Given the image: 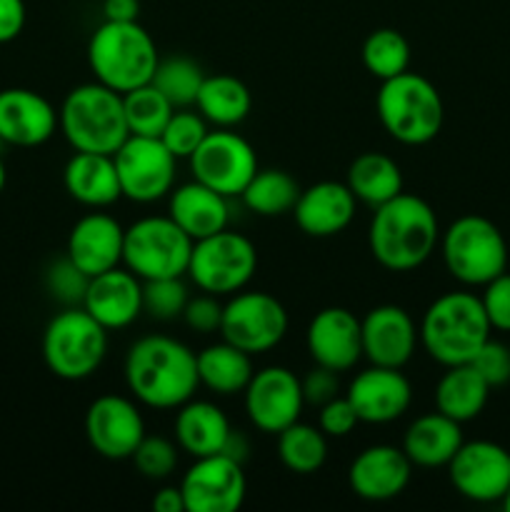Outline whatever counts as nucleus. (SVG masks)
Wrapping results in <instances>:
<instances>
[{"mask_svg": "<svg viewBox=\"0 0 510 512\" xmlns=\"http://www.w3.org/2000/svg\"><path fill=\"white\" fill-rule=\"evenodd\" d=\"M123 373L135 400L155 410H178L200 388L195 353L168 335L135 340L125 355Z\"/></svg>", "mask_w": 510, "mask_h": 512, "instance_id": "nucleus-1", "label": "nucleus"}, {"mask_svg": "<svg viewBox=\"0 0 510 512\" xmlns=\"http://www.w3.org/2000/svg\"><path fill=\"white\" fill-rule=\"evenodd\" d=\"M438 243V215L428 200L413 193H400L375 208L368 245L373 258L390 273L420 268L435 253Z\"/></svg>", "mask_w": 510, "mask_h": 512, "instance_id": "nucleus-2", "label": "nucleus"}, {"mask_svg": "<svg viewBox=\"0 0 510 512\" xmlns=\"http://www.w3.org/2000/svg\"><path fill=\"white\" fill-rule=\"evenodd\" d=\"M483 303L473 293H445L435 298L420 320V345L443 368L465 365L490 338Z\"/></svg>", "mask_w": 510, "mask_h": 512, "instance_id": "nucleus-3", "label": "nucleus"}, {"mask_svg": "<svg viewBox=\"0 0 510 512\" xmlns=\"http://www.w3.org/2000/svg\"><path fill=\"white\" fill-rule=\"evenodd\" d=\"M88 63L98 83L125 95L153 80L160 55L155 40L138 20H105L90 35Z\"/></svg>", "mask_w": 510, "mask_h": 512, "instance_id": "nucleus-4", "label": "nucleus"}, {"mask_svg": "<svg viewBox=\"0 0 510 512\" xmlns=\"http://www.w3.org/2000/svg\"><path fill=\"white\" fill-rule=\"evenodd\" d=\"M58 128L78 153L113 155L128 140L123 93L103 83H85L65 95Z\"/></svg>", "mask_w": 510, "mask_h": 512, "instance_id": "nucleus-5", "label": "nucleus"}, {"mask_svg": "<svg viewBox=\"0 0 510 512\" xmlns=\"http://www.w3.org/2000/svg\"><path fill=\"white\" fill-rule=\"evenodd\" d=\"M375 110L385 133L403 145H425L438 138L445 120V105L438 88L420 73L380 80Z\"/></svg>", "mask_w": 510, "mask_h": 512, "instance_id": "nucleus-6", "label": "nucleus"}, {"mask_svg": "<svg viewBox=\"0 0 510 512\" xmlns=\"http://www.w3.org/2000/svg\"><path fill=\"white\" fill-rule=\"evenodd\" d=\"M108 355V330L83 308H65L43 333V360L60 380H85L103 365Z\"/></svg>", "mask_w": 510, "mask_h": 512, "instance_id": "nucleus-7", "label": "nucleus"}, {"mask_svg": "<svg viewBox=\"0 0 510 512\" xmlns=\"http://www.w3.org/2000/svg\"><path fill=\"white\" fill-rule=\"evenodd\" d=\"M448 273L463 285H485L508 268V243L493 220L463 215L440 235Z\"/></svg>", "mask_w": 510, "mask_h": 512, "instance_id": "nucleus-8", "label": "nucleus"}, {"mask_svg": "<svg viewBox=\"0 0 510 512\" xmlns=\"http://www.w3.org/2000/svg\"><path fill=\"white\" fill-rule=\"evenodd\" d=\"M193 240L170 215H148L125 228L123 263L140 280L183 278Z\"/></svg>", "mask_w": 510, "mask_h": 512, "instance_id": "nucleus-9", "label": "nucleus"}, {"mask_svg": "<svg viewBox=\"0 0 510 512\" xmlns=\"http://www.w3.org/2000/svg\"><path fill=\"white\" fill-rule=\"evenodd\" d=\"M258 250L253 240L233 230H220L193 243L188 275L203 293L235 295L253 280Z\"/></svg>", "mask_w": 510, "mask_h": 512, "instance_id": "nucleus-10", "label": "nucleus"}, {"mask_svg": "<svg viewBox=\"0 0 510 512\" xmlns=\"http://www.w3.org/2000/svg\"><path fill=\"white\" fill-rule=\"evenodd\" d=\"M285 333H288V313L283 303L270 293L240 290L223 305L220 335L245 353H268L283 343Z\"/></svg>", "mask_w": 510, "mask_h": 512, "instance_id": "nucleus-11", "label": "nucleus"}, {"mask_svg": "<svg viewBox=\"0 0 510 512\" xmlns=\"http://www.w3.org/2000/svg\"><path fill=\"white\" fill-rule=\"evenodd\" d=\"M188 160L193 178L225 198H240L245 185L260 170L253 145L228 128H218L205 135Z\"/></svg>", "mask_w": 510, "mask_h": 512, "instance_id": "nucleus-12", "label": "nucleus"}, {"mask_svg": "<svg viewBox=\"0 0 510 512\" xmlns=\"http://www.w3.org/2000/svg\"><path fill=\"white\" fill-rule=\"evenodd\" d=\"M123 198L133 203H155L175 188V158L160 138L128 135L113 153Z\"/></svg>", "mask_w": 510, "mask_h": 512, "instance_id": "nucleus-13", "label": "nucleus"}, {"mask_svg": "<svg viewBox=\"0 0 510 512\" xmlns=\"http://www.w3.org/2000/svg\"><path fill=\"white\" fill-rule=\"evenodd\" d=\"M303 383L283 365L255 370L245 388V413L260 433L278 435L303 415Z\"/></svg>", "mask_w": 510, "mask_h": 512, "instance_id": "nucleus-14", "label": "nucleus"}, {"mask_svg": "<svg viewBox=\"0 0 510 512\" xmlns=\"http://www.w3.org/2000/svg\"><path fill=\"white\" fill-rule=\"evenodd\" d=\"M185 512H235L243 505L248 483L243 465L228 455H205L185 470L180 480Z\"/></svg>", "mask_w": 510, "mask_h": 512, "instance_id": "nucleus-15", "label": "nucleus"}, {"mask_svg": "<svg viewBox=\"0 0 510 512\" xmlns=\"http://www.w3.org/2000/svg\"><path fill=\"white\" fill-rule=\"evenodd\" d=\"M450 483L473 503H498L510 490V455L490 440L460 445L448 463Z\"/></svg>", "mask_w": 510, "mask_h": 512, "instance_id": "nucleus-16", "label": "nucleus"}, {"mask_svg": "<svg viewBox=\"0 0 510 512\" xmlns=\"http://www.w3.org/2000/svg\"><path fill=\"white\" fill-rule=\"evenodd\" d=\"M85 438L100 458L128 460L145 438V420L133 400L100 395L85 413Z\"/></svg>", "mask_w": 510, "mask_h": 512, "instance_id": "nucleus-17", "label": "nucleus"}, {"mask_svg": "<svg viewBox=\"0 0 510 512\" xmlns=\"http://www.w3.org/2000/svg\"><path fill=\"white\" fill-rule=\"evenodd\" d=\"M363 358L380 368H400L410 363L415 345L420 343L418 328L410 313L400 305H378L360 320Z\"/></svg>", "mask_w": 510, "mask_h": 512, "instance_id": "nucleus-18", "label": "nucleus"}, {"mask_svg": "<svg viewBox=\"0 0 510 512\" xmlns=\"http://www.w3.org/2000/svg\"><path fill=\"white\" fill-rule=\"evenodd\" d=\"M345 398L353 403L360 423L385 425L408 413L413 403V385L400 373V368L370 365L368 370L355 375Z\"/></svg>", "mask_w": 510, "mask_h": 512, "instance_id": "nucleus-19", "label": "nucleus"}, {"mask_svg": "<svg viewBox=\"0 0 510 512\" xmlns=\"http://www.w3.org/2000/svg\"><path fill=\"white\" fill-rule=\"evenodd\" d=\"M305 345L315 365L345 373L363 358V335L360 318L348 308H323L313 315L305 333Z\"/></svg>", "mask_w": 510, "mask_h": 512, "instance_id": "nucleus-20", "label": "nucleus"}, {"mask_svg": "<svg viewBox=\"0 0 510 512\" xmlns=\"http://www.w3.org/2000/svg\"><path fill=\"white\" fill-rule=\"evenodd\" d=\"M410 478L413 463L405 450L385 443L360 450L348 470L350 490L368 503H388L398 498L410 485Z\"/></svg>", "mask_w": 510, "mask_h": 512, "instance_id": "nucleus-21", "label": "nucleus"}, {"mask_svg": "<svg viewBox=\"0 0 510 512\" xmlns=\"http://www.w3.org/2000/svg\"><path fill=\"white\" fill-rule=\"evenodd\" d=\"M58 128V110L48 98L28 88L0 90V143L38 148Z\"/></svg>", "mask_w": 510, "mask_h": 512, "instance_id": "nucleus-22", "label": "nucleus"}, {"mask_svg": "<svg viewBox=\"0 0 510 512\" xmlns=\"http://www.w3.org/2000/svg\"><path fill=\"white\" fill-rule=\"evenodd\" d=\"M83 308L105 330H123L143 313V280L128 268H113L93 275Z\"/></svg>", "mask_w": 510, "mask_h": 512, "instance_id": "nucleus-23", "label": "nucleus"}, {"mask_svg": "<svg viewBox=\"0 0 510 512\" xmlns=\"http://www.w3.org/2000/svg\"><path fill=\"white\" fill-rule=\"evenodd\" d=\"M123 243L125 228L113 215L88 213L70 230L65 255L93 278L123 263Z\"/></svg>", "mask_w": 510, "mask_h": 512, "instance_id": "nucleus-24", "label": "nucleus"}, {"mask_svg": "<svg viewBox=\"0 0 510 512\" xmlns=\"http://www.w3.org/2000/svg\"><path fill=\"white\" fill-rule=\"evenodd\" d=\"M355 195L345 183L320 180L300 190L293 215L298 228L310 238H333L340 235L355 218Z\"/></svg>", "mask_w": 510, "mask_h": 512, "instance_id": "nucleus-25", "label": "nucleus"}, {"mask_svg": "<svg viewBox=\"0 0 510 512\" xmlns=\"http://www.w3.org/2000/svg\"><path fill=\"white\" fill-rule=\"evenodd\" d=\"M168 215L190 235V240H203L208 235L228 228V198L193 178V183L170 190Z\"/></svg>", "mask_w": 510, "mask_h": 512, "instance_id": "nucleus-26", "label": "nucleus"}, {"mask_svg": "<svg viewBox=\"0 0 510 512\" xmlns=\"http://www.w3.org/2000/svg\"><path fill=\"white\" fill-rule=\"evenodd\" d=\"M63 183L70 198L85 208H108L123 198L113 155L75 150L73 158L65 163Z\"/></svg>", "mask_w": 510, "mask_h": 512, "instance_id": "nucleus-27", "label": "nucleus"}, {"mask_svg": "<svg viewBox=\"0 0 510 512\" xmlns=\"http://www.w3.org/2000/svg\"><path fill=\"white\" fill-rule=\"evenodd\" d=\"M458 420L443 413H428L408 425L403 438V450L410 463L418 468H448L453 455L463 445Z\"/></svg>", "mask_w": 510, "mask_h": 512, "instance_id": "nucleus-28", "label": "nucleus"}, {"mask_svg": "<svg viewBox=\"0 0 510 512\" xmlns=\"http://www.w3.org/2000/svg\"><path fill=\"white\" fill-rule=\"evenodd\" d=\"M230 430L233 428L225 413L210 400L190 398L188 403L180 405L175 415V443L190 458L218 455Z\"/></svg>", "mask_w": 510, "mask_h": 512, "instance_id": "nucleus-29", "label": "nucleus"}, {"mask_svg": "<svg viewBox=\"0 0 510 512\" xmlns=\"http://www.w3.org/2000/svg\"><path fill=\"white\" fill-rule=\"evenodd\" d=\"M490 385L485 383L483 375L470 363L453 365L445 370L443 378L435 388V408L438 413L458 420L460 425L475 420L488 405Z\"/></svg>", "mask_w": 510, "mask_h": 512, "instance_id": "nucleus-30", "label": "nucleus"}, {"mask_svg": "<svg viewBox=\"0 0 510 512\" xmlns=\"http://www.w3.org/2000/svg\"><path fill=\"white\" fill-rule=\"evenodd\" d=\"M198 358L200 385L215 395L245 393L250 378H253V355L235 348L233 343L223 340L195 353Z\"/></svg>", "mask_w": 510, "mask_h": 512, "instance_id": "nucleus-31", "label": "nucleus"}, {"mask_svg": "<svg viewBox=\"0 0 510 512\" xmlns=\"http://www.w3.org/2000/svg\"><path fill=\"white\" fill-rule=\"evenodd\" d=\"M345 185L355 195V200L375 210L403 193V173L390 155L363 153L350 163Z\"/></svg>", "mask_w": 510, "mask_h": 512, "instance_id": "nucleus-32", "label": "nucleus"}, {"mask_svg": "<svg viewBox=\"0 0 510 512\" xmlns=\"http://www.w3.org/2000/svg\"><path fill=\"white\" fill-rule=\"evenodd\" d=\"M195 108L215 128H233L248 118L250 108H253V95H250L248 85L235 75H205Z\"/></svg>", "mask_w": 510, "mask_h": 512, "instance_id": "nucleus-33", "label": "nucleus"}, {"mask_svg": "<svg viewBox=\"0 0 510 512\" xmlns=\"http://www.w3.org/2000/svg\"><path fill=\"white\" fill-rule=\"evenodd\" d=\"M298 180L290 173L278 168L258 170L243 190V203L260 218H280L285 213H293L295 203L300 198Z\"/></svg>", "mask_w": 510, "mask_h": 512, "instance_id": "nucleus-34", "label": "nucleus"}, {"mask_svg": "<svg viewBox=\"0 0 510 512\" xmlns=\"http://www.w3.org/2000/svg\"><path fill=\"white\" fill-rule=\"evenodd\" d=\"M278 458L295 475L318 473L328 460V435L298 420L278 433Z\"/></svg>", "mask_w": 510, "mask_h": 512, "instance_id": "nucleus-35", "label": "nucleus"}, {"mask_svg": "<svg viewBox=\"0 0 510 512\" xmlns=\"http://www.w3.org/2000/svg\"><path fill=\"white\" fill-rule=\"evenodd\" d=\"M123 105L130 135H145V138H160L175 113L173 103L153 83L125 93Z\"/></svg>", "mask_w": 510, "mask_h": 512, "instance_id": "nucleus-36", "label": "nucleus"}, {"mask_svg": "<svg viewBox=\"0 0 510 512\" xmlns=\"http://www.w3.org/2000/svg\"><path fill=\"white\" fill-rule=\"evenodd\" d=\"M363 65L373 78H395L410 68V43L395 28L373 30L363 43Z\"/></svg>", "mask_w": 510, "mask_h": 512, "instance_id": "nucleus-37", "label": "nucleus"}, {"mask_svg": "<svg viewBox=\"0 0 510 512\" xmlns=\"http://www.w3.org/2000/svg\"><path fill=\"white\" fill-rule=\"evenodd\" d=\"M203 80V68H200L193 58L173 55V58L160 60L150 83L173 103L175 110H180L195 105Z\"/></svg>", "mask_w": 510, "mask_h": 512, "instance_id": "nucleus-38", "label": "nucleus"}, {"mask_svg": "<svg viewBox=\"0 0 510 512\" xmlns=\"http://www.w3.org/2000/svg\"><path fill=\"white\" fill-rule=\"evenodd\" d=\"M188 300L190 295L183 278H158L143 283V313H148L153 320H160V323L183 318Z\"/></svg>", "mask_w": 510, "mask_h": 512, "instance_id": "nucleus-39", "label": "nucleus"}, {"mask_svg": "<svg viewBox=\"0 0 510 512\" xmlns=\"http://www.w3.org/2000/svg\"><path fill=\"white\" fill-rule=\"evenodd\" d=\"M208 133H210L208 120H205L203 115L193 113V110L188 108H180L175 110L173 118L168 120L160 140H163L165 148L180 160V158H190Z\"/></svg>", "mask_w": 510, "mask_h": 512, "instance_id": "nucleus-40", "label": "nucleus"}, {"mask_svg": "<svg viewBox=\"0 0 510 512\" xmlns=\"http://www.w3.org/2000/svg\"><path fill=\"white\" fill-rule=\"evenodd\" d=\"M178 445L163 435H145L133 453L135 470L148 480H168L178 468Z\"/></svg>", "mask_w": 510, "mask_h": 512, "instance_id": "nucleus-41", "label": "nucleus"}, {"mask_svg": "<svg viewBox=\"0 0 510 512\" xmlns=\"http://www.w3.org/2000/svg\"><path fill=\"white\" fill-rule=\"evenodd\" d=\"M88 285L90 275L83 273L68 255L55 260L48 268V273H45V288H48V293L53 295L60 305H65V308L83 305Z\"/></svg>", "mask_w": 510, "mask_h": 512, "instance_id": "nucleus-42", "label": "nucleus"}, {"mask_svg": "<svg viewBox=\"0 0 510 512\" xmlns=\"http://www.w3.org/2000/svg\"><path fill=\"white\" fill-rule=\"evenodd\" d=\"M470 365L483 375L490 388H500V385L510 383V348L500 340H485L483 348L470 360Z\"/></svg>", "mask_w": 510, "mask_h": 512, "instance_id": "nucleus-43", "label": "nucleus"}, {"mask_svg": "<svg viewBox=\"0 0 510 512\" xmlns=\"http://www.w3.org/2000/svg\"><path fill=\"white\" fill-rule=\"evenodd\" d=\"M485 293L480 298L485 315H488L490 328L510 333V275L500 273L490 283L483 285Z\"/></svg>", "mask_w": 510, "mask_h": 512, "instance_id": "nucleus-44", "label": "nucleus"}, {"mask_svg": "<svg viewBox=\"0 0 510 512\" xmlns=\"http://www.w3.org/2000/svg\"><path fill=\"white\" fill-rule=\"evenodd\" d=\"M183 320L195 333H220V320H223V305L218 303V295H198L190 298L183 310Z\"/></svg>", "mask_w": 510, "mask_h": 512, "instance_id": "nucleus-45", "label": "nucleus"}, {"mask_svg": "<svg viewBox=\"0 0 510 512\" xmlns=\"http://www.w3.org/2000/svg\"><path fill=\"white\" fill-rule=\"evenodd\" d=\"M360 423L358 413H355L353 403H350L348 398H335L330 400V403H325L323 408H320V415H318V428L323 430L328 438H345V435H350L355 430V425Z\"/></svg>", "mask_w": 510, "mask_h": 512, "instance_id": "nucleus-46", "label": "nucleus"}, {"mask_svg": "<svg viewBox=\"0 0 510 512\" xmlns=\"http://www.w3.org/2000/svg\"><path fill=\"white\" fill-rule=\"evenodd\" d=\"M340 373L335 370L323 368V365H315L308 375H305L300 383H303V398L308 405H315V408H323L325 403L338 398L340 393Z\"/></svg>", "mask_w": 510, "mask_h": 512, "instance_id": "nucleus-47", "label": "nucleus"}, {"mask_svg": "<svg viewBox=\"0 0 510 512\" xmlns=\"http://www.w3.org/2000/svg\"><path fill=\"white\" fill-rule=\"evenodd\" d=\"M25 28L23 0H0V45L18 38Z\"/></svg>", "mask_w": 510, "mask_h": 512, "instance_id": "nucleus-48", "label": "nucleus"}, {"mask_svg": "<svg viewBox=\"0 0 510 512\" xmlns=\"http://www.w3.org/2000/svg\"><path fill=\"white\" fill-rule=\"evenodd\" d=\"M105 20H118V23H130L138 20L140 0H103Z\"/></svg>", "mask_w": 510, "mask_h": 512, "instance_id": "nucleus-49", "label": "nucleus"}, {"mask_svg": "<svg viewBox=\"0 0 510 512\" xmlns=\"http://www.w3.org/2000/svg\"><path fill=\"white\" fill-rule=\"evenodd\" d=\"M155 512H185V500L180 485H163L153 498Z\"/></svg>", "mask_w": 510, "mask_h": 512, "instance_id": "nucleus-50", "label": "nucleus"}, {"mask_svg": "<svg viewBox=\"0 0 510 512\" xmlns=\"http://www.w3.org/2000/svg\"><path fill=\"white\" fill-rule=\"evenodd\" d=\"M220 455H228L230 460H235V463L243 465L250 455L248 438H245L240 430H230V435L225 438V445H223V450H220Z\"/></svg>", "mask_w": 510, "mask_h": 512, "instance_id": "nucleus-51", "label": "nucleus"}, {"mask_svg": "<svg viewBox=\"0 0 510 512\" xmlns=\"http://www.w3.org/2000/svg\"><path fill=\"white\" fill-rule=\"evenodd\" d=\"M5 178H8V175H5V163H3V158H0V193H3V188H5Z\"/></svg>", "mask_w": 510, "mask_h": 512, "instance_id": "nucleus-52", "label": "nucleus"}, {"mask_svg": "<svg viewBox=\"0 0 510 512\" xmlns=\"http://www.w3.org/2000/svg\"><path fill=\"white\" fill-rule=\"evenodd\" d=\"M503 508L510 512V490H508V495H505V498H503Z\"/></svg>", "mask_w": 510, "mask_h": 512, "instance_id": "nucleus-53", "label": "nucleus"}, {"mask_svg": "<svg viewBox=\"0 0 510 512\" xmlns=\"http://www.w3.org/2000/svg\"><path fill=\"white\" fill-rule=\"evenodd\" d=\"M508 455H510V450H508Z\"/></svg>", "mask_w": 510, "mask_h": 512, "instance_id": "nucleus-54", "label": "nucleus"}]
</instances>
